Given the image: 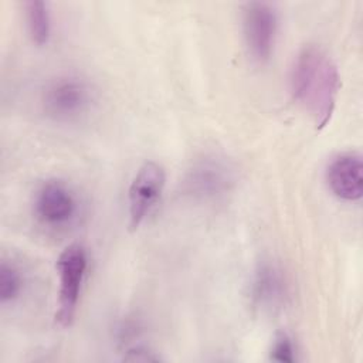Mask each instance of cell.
<instances>
[{
    "instance_id": "1",
    "label": "cell",
    "mask_w": 363,
    "mask_h": 363,
    "mask_svg": "<svg viewBox=\"0 0 363 363\" xmlns=\"http://www.w3.org/2000/svg\"><path fill=\"white\" fill-rule=\"evenodd\" d=\"M339 89L340 74L335 60L318 45H305L292 62L289 91L318 129L330 122Z\"/></svg>"
},
{
    "instance_id": "2",
    "label": "cell",
    "mask_w": 363,
    "mask_h": 363,
    "mask_svg": "<svg viewBox=\"0 0 363 363\" xmlns=\"http://www.w3.org/2000/svg\"><path fill=\"white\" fill-rule=\"evenodd\" d=\"M96 99L89 81L79 75L65 74L51 79L41 94L45 116L57 122H74L85 116Z\"/></svg>"
},
{
    "instance_id": "3",
    "label": "cell",
    "mask_w": 363,
    "mask_h": 363,
    "mask_svg": "<svg viewBox=\"0 0 363 363\" xmlns=\"http://www.w3.org/2000/svg\"><path fill=\"white\" fill-rule=\"evenodd\" d=\"M88 269V254L81 244L65 247L57 259L58 299L55 322L61 328H69L75 319L82 285Z\"/></svg>"
},
{
    "instance_id": "4",
    "label": "cell",
    "mask_w": 363,
    "mask_h": 363,
    "mask_svg": "<svg viewBox=\"0 0 363 363\" xmlns=\"http://www.w3.org/2000/svg\"><path fill=\"white\" fill-rule=\"evenodd\" d=\"M235 182V167L225 156L204 155L187 170L184 191L194 200L214 201L230 193Z\"/></svg>"
},
{
    "instance_id": "5",
    "label": "cell",
    "mask_w": 363,
    "mask_h": 363,
    "mask_svg": "<svg viewBox=\"0 0 363 363\" xmlns=\"http://www.w3.org/2000/svg\"><path fill=\"white\" fill-rule=\"evenodd\" d=\"M79 213L77 191L61 179L43 182L33 197V214L35 220L48 228L71 225Z\"/></svg>"
},
{
    "instance_id": "6",
    "label": "cell",
    "mask_w": 363,
    "mask_h": 363,
    "mask_svg": "<svg viewBox=\"0 0 363 363\" xmlns=\"http://www.w3.org/2000/svg\"><path fill=\"white\" fill-rule=\"evenodd\" d=\"M279 30V16L274 4L250 1L242 9V35L248 55L265 64L274 54Z\"/></svg>"
},
{
    "instance_id": "7",
    "label": "cell",
    "mask_w": 363,
    "mask_h": 363,
    "mask_svg": "<svg viewBox=\"0 0 363 363\" xmlns=\"http://www.w3.org/2000/svg\"><path fill=\"white\" fill-rule=\"evenodd\" d=\"M166 187V172L157 162L143 163L135 173L128 190L130 230H138L159 204Z\"/></svg>"
},
{
    "instance_id": "8",
    "label": "cell",
    "mask_w": 363,
    "mask_h": 363,
    "mask_svg": "<svg viewBox=\"0 0 363 363\" xmlns=\"http://www.w3.org/2000/svg\"><path fill=\"white\" fill-rule=\"evenodd\" d=\"M325 179L333 196L343 201H359L363 194V163L356 152L335 156L326 166Z\"/></svg>"
},
{
    "instance_id": "9",
    "label": "cell",
    "mask_w": 363,
    "mask_h": 363,
    "mask_svg": "<svg viewBox=\"0 0 363 363\" xmlns=\"http://www.w3.org/2000/svg\"><path fill=\"white\" fill-rule=\"evenodd\" d=\"M251 298L267 311L282 308L289 298V284L284 271L274 262H261L252 275Z\"/></svg>"
},
{
    "instance_id": "10",
    "label": "cell",
    "mask_w": 363,
    "mask_h": 363,
    "mask_svg": "<svg viewBox=\"0 0 363 363\" xmlns=\"http://www.w3.org/2000/svg\"><path fill=\"white\" fill-rule=\"evenodd\" d=\"M27 33L31 41L41 47L48 44L52 33V18L48 3L41 0H30L23 4Z\"/></svg>"
},
{
    "instance_id": "11",
    "label": "cell",
    "mask_w": 363,
    "mask_h": 363,
    "mask_svg": "<svg viewBox=\"0 0 363 363\" xmlns=\"http://www.w3.org/2000/svg\"><path fill=\"white\" fill-rule=\"evenodd\" d=\"M24 288V275L18 265L13 261H1L0 264V302L3 305L17 301Z\"/></svg>"
},
{
    "instance_id": "12",
    "label": "cell",
    "mask_w": 363,
    "mask_h": 363,
    "mask_svg": "<svg viewBox=\"0 0 363 363\" xmlns=\"http://www.w3.org/2000/svg\"><path fill=\"white\" fill-rule=\"evenodd\" d=\"M269 357L274 362L279 363H294L298 360L296 357V345L289 333L279 332L271 346Z\"/></svg>"
}]
</instances>
